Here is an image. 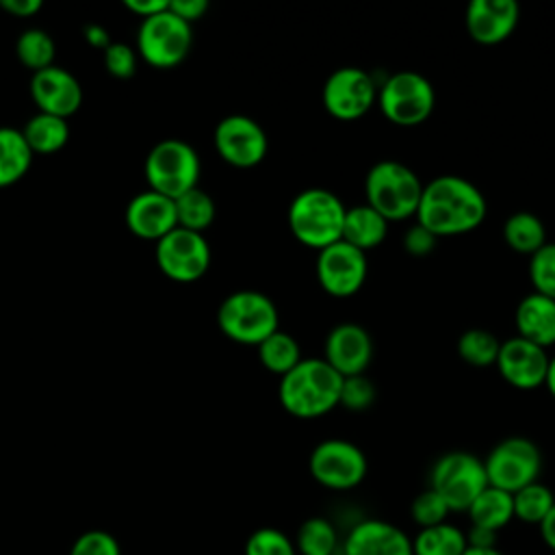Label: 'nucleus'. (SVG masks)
I'll list each match as a JSON object with an SVG mask.
<instances>
[{
  "mask_svg": "<svg viewBox=\"0 0 555 555\" xmlns=\"http://www.w3.org/2000/svg\"><path fill=\"white\" fill-rule=\"evenodd\" d=\"M488 212V204L477 184L455 173H442L423 184L416 208V223L431 234L457 236L477 230Z\"/></svg>",
  "mask_w": 555,
  "mask_h": 555,
  "instance_id": "obj_1",
  "label": "nucleus"
},
{
  "mask_svg": "<svg viewBox=\"0 0 555 555\" xmlns=\"http://www.w3.org/2000/svg\"><path fill=\"white\" fill-rule=\"evenodd\" d=\"M343 377L323 358H301L295 369L280 377L278 399L295 418H319L340 401Z\"/></svg>",
  "mask_w": 555,
  "mask_h": 555,
  "instance_id": "obj_2",
  "label": "nucleus"
},
{
  "mask_svg": "<svg viewBox=\"0 0 555 555\" xmlns=\"http://www.w3.org/2000/svg\"><path fill=\"white\" fill-rule=\"evenodd\" d=\"M345 210L347 206L334 191L312 186L293 197L286 219L293 236L301 245L321 251L323 247L340 241Z\"/></svg>",
  "mask_w": 555,
  "mask_h": 555,
  "instance_id": "obj_3",
  "label": "nucleus"
},
{
  "mask_svg": "<svg viewBox=\"0 0 555 555\" xmlns=\"http://www.w3.org/2000/svg\"><path fill=\"white\" fill-rule=\"evenodd\" d=\"M366 204L388 221H403L416 215L423 182L414 169L399 160H377L364 178Z\"/></svg>",
  "mask_w": 555,
  "mask_h": 555,
  "instance_id": "obj_4",
  "label": "nucleus"
},
{
  "mask_svg": "<svg viewBox=\"0 0 555 555\" xmlns=\"http://www.w3.org/2000/svg\"><path fill=\"white\" fill-rule=\"evenodd\" d=\"M219 330L234 343L260 345L280 330V314L273 299L260 291H234L217 310Z\"/></svg>",
  "mask_w": 555,
  "mask_h": 555,
  "instance_id": "obj_5",
  "label": "nucleus"
},
{
  "mask_svg": "<svg viewBox=\"0 0 555 555\" xmlns=\"http://www.w3.org/2000/svg\"><path fill=\"white\" fill-rule=\"evenodd\" d=\"M377 106L390 124L414 128L429 119L436 106V91L423 74L399 69L377 85Z\"/></svg>",
  "mask_w": 555,
  "mask_h": 555,
  "instance_id": "obj_6",
  "label": "nucleus"
},
{
  "mask_svg": "<svg viewBox=\"0 0 555 555\" xmlns=\"http://www.w3.org/2000/svg\"><path fill=\"white\" fill-rule=\"evenodd\" d=\"M199 156L182 139L158 141L145 158V178L150 191H156L169 199H178L186 191L197 186Z\"/></svg>",
  "mask_w": 555,
  "mask_h": 555,
  "instance_id": "obj_7",
  "label": "nucleus"
},
{
  "mask_svg": "<svg viewBox=\"0 0 555 555\" xmlns=\"http://www.w3.org/2000/svg\"><path fill=\"white\" fill-rule=\"evenodd\" d=\"M486 486L483 460L468 451H449L429 470V488L442 496L451 512H466Z\"/></svg>",
  "mask_w": 555,
  "mask_h": 555,
  "instance_id": "obj_8",
  "label": "nucleus"
},
{
  "mask_svg": "<svg viewBox=\"0 0 555 555\" xmlns=\"http://www.w3.org/2000/svg\"><path fill=\"white\" fill-rule=\"evenodd\" d=\"M483 468L488 486L514 494L516 490L540 481L542 451L525 436H509L490 449Z\"/></svg>",
  "mask_w": 555,
  "mask_h": 555,
  "instance_id": "obj_9",
  "label": "nucleus"
},
{
  "mask_svg": "<svg viewBox=\"0 0 555 555\" xmlns=\"http://www.w3.org/2000/svg\"><path fill=\"white\" fill-rule=\"evenodd\" d=\"M193 46L191 24L180 20L169 7L152 17L141 20L137 30V48L141 59L158 69L180 65Z\"/></svg>",
  "mask_w": 555,
  "mask_h": 555,
  "instance_id": "obj_10",
  "label": "nucleus"
},
{
  "mask_svg": "<svg viewBox=\"0 0 555 555\" xmlns=\"http://www.w3.org/2000/svg\"><path fill=\"white\" fill-rule=\"evenodd\" d=\"M308 470L325 490L347 492L364 481L369 462L356 442L345 438H327L312 449Z\"/></svg>",
  "mask_w": 555,
  "mask_h": 555,
  "instance_id": "obj_11",
  "label": "nucleus"
},
{
  "mask_svg": "<svg viewBox=\"0 0 555 555\" xmlns=\"http://www.w3.org/2000/svg\"><path fill=\"white\" fill-rule=\"evenodd\" d=\"M321 100L332 117L353 121L366 115L377 102V82L366 69L345 65L327 76Z\"/></svg>",
  "mask_w": 555,
  "mask_h": 555,
  "instance_id": "obj_12",
  "label": "nucleus"
},
{
  "mask_svg": "<svg viewBox=\"0 0 555 555\" xmlns=\"http://www.w3.org/2000/svg\"><path fill=\"white\" fill-rule=\"evenodd\" d=\"M158 269L173 282H197L210 267V247L199 232L173 228L156 241Z\"/></svg>",
  "mask_w": 555,
  "mask_h": 555,
  "instance_id": "obj_13",
  "label": "nucleus"
},
{
  "mask_svg": "<svg viewBox=\"0 0 555 555\" xmlns=\"http://www.w3.org/2000/svg\"><path fill=\"white\" fill-rule=\"evenodd\" d=\"M369 273L366 254L343 238L323 247L317 256V280L321 288L338 299L356 295Z\"/></svg>",
  "mask_w": 555,
  "mask_h": 555,
  "instance_id": "obj_14",
  "label": "nucleus"
},
{
  "mask_svg": "<svg viewBox=\"0 0 555 555\" xmlns=\"http://www.w3.org/2000/svg\"><path fill=\"white\" fill-rule=\"evenodd\" d=\"M215 150L232 167H256L269 152L264 128L249 115H228L215 128Z\"/></svg>",
  "mask_w": 555,
  "mask_h": 555,
  "instance_id": "obj_15",
  "label": "nucleus"
},
{
  "mask_svg": "<svg viewBox=\"0 0 555 555\" xmlns=\"http://www.w3.org/2000/svg\"><path fill=\"white\" fill-rule=\"evenodd\" d=\"M551 356L544 347H538L520 336L501 340L494 366L501 377L518 390H535L544 386Z\"/></svg>",
  "mask_w": 555,
  "mask_h": 555,
  "instance_id": "obj_16",
  "label": "nucleus"
},
{
  "mask_svg": "<svg viewBox=\"0 0 555 555\" xmlns=\"http://www.w3.org/2000/svg\"><path fill=\"white\" fill-rule=\"evenodd\" d=\"M340 555H412V538L395 522L362 518L347 529Z\"/></svg>",
  "mask_w": 555,
  "mask_h": 555,
  "instance_id": "obj_17",
  "label": "nucleus"
},
{
  "mask_svg": "<svg viewBox=\"0 0 555 555\" xmlns=\"http://www.w3.org/2000/svg\"><path fill=\"white\" fill-rule=\"evenodd\" d=\"M323 360L340 375H364L373 360V338L360 323H338L325 338Z\"/></svg>",
  "mask_w": 555,
  "mask_h": 555,
  "instance_id": "obj_18",
  "label": "nucleus"
},
{
  "mask_svg": "<svg viewBox=\"0 0 555 555\" xmlns=\"http://www.w3.org/2000/svg\"><path fill=\"white\" fill-rule=\"evenodd\" d=\"M520 7L516 0H470L466 7V33L481 46L505 41L518 26Z\"/></svg>",
  "mask_w": 555,
  "mask_h": 555,
  "instance_id": "obj_19",
  "label": "nucleus"
},
{
  "mask_svg": "<svg viewBox=\"0 0 555 555\" xmlns=\"http://www.w3.org/2000/svg\"><path fill=\"white\" fill-rule=\"evenodd\" d=\"M30 95L39 113H48L63 119L74 115L82 104V87L76 80V76L56 65L33 74Z\"/></svg>",
  "mask_w": 555,
  "mask_h": 555,
  "instance_id": "obj_20",
  "label": "nucleus"
},
{
  "mask_svg": "<svg viewBox=\"0 0 555 555\" xmlns=\"http://www.w3.org/2000/svg\"><path fill=\"white\" fill-rule=\"evenodd\" d=\"M126 223L139 238L160 241L178 228L176 204L156 191H143L130 199L126 208Z\"/></svg>",
  "mask_w": 555,
  "mask_h": 555,
  "instance_id": "obj_21",
  "label": "nucleus"
},
{
  "mask_svg": "<svg viewBox=\"0 0 555 555\" xmlns=\"http://www.w3.org/2000/svg\"><path fill=\"white\" fill-rule=\"evenodd\" d=\"M514 323L516 336L544 349L555 345V299L540 293L525 295L516 306Z\"/></svg>",
  "mask_w": 555,
  "mask_h": 555,
  "instance_id": "obj_22",
  "label": "nucleus"
},
{
  "mask_svg": "<svg viewBox=\"0 0 555 555\" xmlns=\"http://www.w3.org/2000/svg\"><path fill=\"white\" fill-rule=\"evenodd\" d=\"M388 219H384L375 208H371L366 202L358 206H349L345 210L343 221V241L353 245L360 251L375 249L384 243L388 234Z\"/></svg>",
  "mask_w": 555,
  "mask_h": 555,
  "instance_id": "obj_23",
  "label": "nucleus"
},
{
  "mask_svg": "<svg viewBox=\"0 0 555 555\" xmlns=\"http://www.w3.org/2000/svg\"><path fill=\"white\" fill-rule=\"evenodd\" d=\"M466 516L470 520V527H481L499 533L514 520L512 494L494 486H486L468 505Z\"/></svg>",
  "mask_w": 555,
  "mask_h": 555,
  "instance_id": "obj_24",
  "label": "nucleus"
},
{
  "mask_svg": "<svg viewBox=\"0 0 555 555\" xmlns=\"http://www.w3.org/2000/svg\"><path fill=\"white\" fill-rule=\"evenodd\" d=\"M297 555H340V533L336 525L325 516L306 518L295 538Z\"/></svg>",
  "mask_w": 555,
  "mask_h": 555,
  "instance_id": "obj_25",
  "label": "nucleus"
},
{
  "mask_svg": "<svg viewBox=\"0 0 555 555\" xmlns=\"http://www.w3.org/2000/svg\"><path fill=\"white\" fill-rule=\"evenodd\" d=\"M466 548V531L449 520L418 529L412 538V555H462Z\"/></svg>",
  "mask_w": 555,
  "mask_h": 555,
  "instance_id": "obj_26",
  "label": "nucleus"
},
{
  "mask_svg": "<svg viewBox=\"0 0 555 555\" xmlns=\"http://www.w3.org/2000/svg\"><path fill=\"white\" fill-rule=\"evenodd\" d=\"M33 163V152L17 128H0V189L11 186L26 176Z\"/></svg>",
  "mask_w": 555,
  "mask_h": 555,
  "instance_id": "obj_27",
  "label": "nucleus"
},
{
  "mask_svg": "<svg viewBox=\"0 0 555 555\" xmlns=\"http://www.w3.org/2000/svg\"><path fill=\"white\" fill-rule=\"evenodd\" d=\"M22 134L33 154H54L69 141V124L63 117L37 113L26 121Z\"/></svg>",
  "mask_w": 555,
  "mask_h": 555,
  "instance_id": "obj_28",
  "label": "nucleus"
},
{
  "mask_svg": "<svg viewBox=\"0 0 555 555\" xmlns=\"http://www.w3.org/2000/svg\"><path fill=\"white\" fill-rule=\"evenodd\" d=\"M503 241L509 249L531 256L546 243V228L538 215L529 210H518L505 219Z\"/></svg>",
  "mask_w": 555,
  "mask_h": 555,
  "instance_id": "obj_29",
  "label": "nucleus"
},
{
  "mask_svg": "<svg viewBox=\"0 0 555 555\" xmlns=\"http://www.w3.org/2000/svg\"><path fill=\"white\" fill-rule=\"evenodd\" d=\"M173 204H176L178 228L204 234V230H208L215 221V215H217L215 199L199 186L186 191L184 195L173 199Z\"/></svg>",
  "mask_w": 555,
  "mask_h": 555,
  "instance_id": "obj_30",
  "label": "nucleus"
},
{
  "mask_svg": "<svg viewBox=\"0 0 555 555\" xmlns=\"http://www.w3.org/2000/svg\"><path fill=\"white\" fill-rule=\"evenodd\" d=\"M258 358L267 371L282 377L299 364L301 349H299V343L288 332L275 330L271 336H267L258 345Z\"/></svg>",
  "mask_w": 555,
  "mask_h": 555,
  "instance_id": "obj_31",
  "label": "nucleus"
},
{
  "mask_svg": "<svg viewBox=\"0 0 555 555\" xmlns=\"http://www.w3.org/2000/svg\"><path fill=\"white\" fill-rule=\"evenodd\" d=\"M512 503H514V518L516 520L538 527L542 522V518L555 505V494L546 483L533 481V483L516 490L512 494Z\"/></svg>",
  "mask_w": 555,
  "mask_h": 555,
  "instance_id": "obj_32",
  "label": "nucleus"
},
{
  "mask_svg": "<svg viewBox=\"0 0 555 555\" xmlns=\"http://www.w3.org/2000/svg\"><path fill=\"white\" fill-rule=\"evenodd\" d=\"M499 347L501 340L483 327H470L457 338V356L475 369L492 366L496 362Z\"/></svg>",
  "mask_w": 555,
  "mask_h": 555,
  "instance_id": "obj_33",
  "label": "nucleus"
},
{
  "mask_svg": "<svg viewBox=\"0 0 555 555\" xmlns=\"http://www.w3.org/2000/svg\"><path fill=\"white\" fill-rule=\"evenodd\" d=\"M15 54L20 59V63L24 67L33 69V74H35L46 67H52L56 46H54V39L46 30L28 28L20 35V39L15 43Z\"/></svg>",
  "mask_w": 555,
  "mask_h": 555,
  "instance_id": "obj_34",
  "label": "nucleus"
},
{
  "mask_svg": "<svg viewBox=\"0 0 555 555\" xmlns=\"http://www.w3.org/2000/svg\"><path fill=\"white\" fill-rule=\"evenodd\" d=\"M243 555H297L295 542L278 527H260L249 533Z\"/></svg>",
  "mask_w": 555,
  "mask_h": 555,
  "instance_id": "obj_35",
  "label": "nucleus"
},
{
  "mask_svg": "<svg viewBox=\"0 0 555 555\" xmlns=\"http://www.w3.org/2000/svg\"><path fill=\"white\" fill-rule=\"evenodd\" d=\"M529 280L533 293L555 299V243L546 241L535 254L529 256Z\"/></svg>",
  "mask_w": 555,
  "mask_h": 555,
  "instance_id": "obj_36",
  "label": "nucleus"
},
{
  "mask_svg": "<svg viewBox=\"0 0 555 555\" xmlns=\"http://www.w3.org/2000/svg\"><path fill=\"white\" fill-rule=\"evenodd\" d=\"M451 509L449 505L442 501V496L438 492H434L431 488H425L423 492H418L410 505V516H412V522L418 527V529H425V527H434V525H440L449 518Z\"/></svg>",
  "mask_w": 555,
  "mask_h": 555,
  "instance_id": "obj_37",
  "label": "nucleus"
},
{
  "mask_svg": "<svg viewBox=\"0 0 555 555\" xmlns=\"http://www.w3.org/2000/svg\"><path fill=\"white\" fill-rule=\"evenodd\" d=\"M375 384L366 377V375H351V377H343V386H340V401L338 405L351 410V412H362L366 408L373 405L375 401Z\"/></svg>",
  "mask_w": 555,
  "mask_h": 555,
  "instance_id": "obj_38",
  "label": "nucleus"
},
{
  "mask_svg": "<svg viewBox=\"0 0 555 555\" xmlns=\"http://www.w3.org/2000/svg\"><path fill=\"white\" fill-rule=\"evenodd\" d=\"M69 555H121V546L113 533L89 529L74 540Z\"/></svg>",
  "mask_w": 555,
  "mask_h": 555,
  "instance_id": "obj_39",
  "label": "nucleus"
},
{
  "mask_svg": "<svg viewBox=\"0 0 555 555\" xmlns=\"http://www.w3.org/2000/svg\"><path fill=\"white\" fill-rule=\"evenodd\" d=\"M104 65L111 76L126 80L137 72V54L126 43H111L104 50Z\"/></svg>",
  "mask_w": 555,
  "mask_h": 555,
  "instance_id": "obj_40",
  "label": "nucleus"
},
{
  "mask_svg": "<svg viewBox=\"0 0 555 555\" xmlns=\"http://www.w3.org/2000/svg\"><path fill=\"white\" fill-rule=\"evenodd\" d=\"M438 236L431 234L427 228H423L421 223H414L405 230L403 234V249L412 256H427L434 251Z\"/></svg>",
  "mask_w": 555,
  "mask_h": 555,
  "instance_id": "obj_41",
  "label": "nucleus"
},
{
  "mask_svg": "<svg viewBox=\"0 0 555 555\" xmlns=\"http://www.w3.org/2000/svg\"><path fill=\"white\" fill-rule=\"evenodd\" d=\"M169 11L176 13L180 20H184L186 24H193L204 17V13L208 11V2L206 0H171Z\"/></svg>",
  "mask_w": 555,
  "mask_h": 555,
  "instance_id": "obj_42",
  "label": "nucleus"
},
{
  "mask_svg": "<svg viewBox=\"0 0 555 555\" xmlns=\"http://www.w3.org/2000/svg\"><path fill=\"white\" fill-rule=\"evenodd\" d=\"M169 7L167 0H126V9L132 11L134 15H139L141 20L152 17L160 11H165Z\"/></svg>",
  "mask_w": 555,
  "mask_h": 555,
  "instance_id": "obj_43",
  "label": "nucleus"
},
{
  "mask_svg": "<svg viewBox=\"0 0 555 555\" xmlns=\"http://www.w3.org/2000/svg\"><path fill=\"white\" fill-rule=\"evenodd\" d=\"M0 9H4L7 13H11L15 17H30V15L39 13L41 2L39 0H2Z\"/></svg>",
  "mask_w": 555,
  "mask_h": 555,
  "instance_id": "obj_44",
  "label": "nucleus"
},
{
  "mask_svg": "<svg viewBox=\"0 0 555 555\" xmlns=\"http://www.w3.org/2000/svg\"><path fill=\"white\" fill-rule=\"evenodd\" d=\"M466 542H468V546H475V548H494L496 546V533L488 531V529H481V527H470L466 531Z\"/></svg>",
  "mask_w": 555,
  "mask_h": 555,
  "instance_id": "obj_45",
  "label": "nucleus"
},
{
  "mask_svg": "<svg viewBox=\"0 0 555 555\" xmlns=\"http://www.w3.org/2000/svg\"><path fill=\"white\" fill-rule=\"evenodd\" d=\"M85 33V39L89 46L98 48V50H106L111 46V39H108V30L104 26H98V24H89L82 28Z\"/></svg>",
  "mask_w": 555,
  "mask_h": 555,
  "instance_id": "obj_46",
  "label": "nucleus"
},
{
  "mask_svg": "<svg viewBox=\"0 0 555 555\" xmlns=\"http://www.w3.org/2000/svg\"><path fill=\"white\" fill-rule=\"evenodd\" d=\"M538 531H540L542 542H544L551 551H555V505H553L551 512L542 518V522L538 525Z\"/></svg>",
  "mask_w": 555,
  "mask_h": 555,
  "instance_id": "obj_47",
  "label": "nucleus"
},
{
  "mask_svg": "<svg viewBox=\"0 0 555 555\" xmlns=\"http://www.w3.org/2000/svg\"><path fill=\"white\" fill-rule=\"evenodd\" d=\"M544 386L548 388L551 397L555 399V356H553V358H551V362H548V373H546V382H544Z\"/></svg>",
  "mask_w": 555,
  "mask_h": 555,
  "instance_id": "obj_48",
  "label": "nucleus"
},
{
  "mask_svg": "<svg viewBox=\"0 0 555 555\" xmlns=\"http://www.w3.org/2000/svg\"><path fill=\"white\" fill-rule=\"evenodd\" d=\"M462 555H505V553L499 551L496 546H494V548H475V546H468Z\"/></svg>",
  "mask_w": 555,
  "mask_h": 555,
  "instance_id": "obj_49",
  "label": "nucleus"
}]
</instances>
